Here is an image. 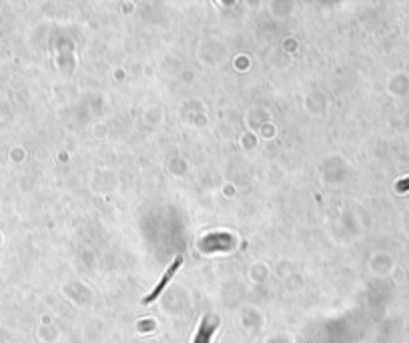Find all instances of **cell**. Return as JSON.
Wrapping results in <instances>:
<instances>
[{"mask_svg":"<svg viewBox=\"0 0 409 343\" xmlns=\"http://www.w3.org/2000/svg\"><path fill=\"white\" fill-rule=\"evenodd\" d=\"M215 329H217V317H205V319L201 321L199 329H196L193 343H211Z\"/></svg>","mask_w":409,"mask_h":343,"instance_id":"1","label":"cell"},{"mask_svg":"<svg viewBox=\"0 0 409 343\" xmlns=\"http://www.w3.org/2000/svg\"><path fill=\"white\" fill-rule=\"evenodd\" d=\"M180 261H183L180 257H177V259H175V263H173V265L169 267V271H167V273L163 275V279H161V283H159V285H157V287L153 289V294L148 295L147 299H145V303H151V301H155V299H157V295H161V291H163L164 287L169 285V281H171V277H173V275L177 273V269H179Z\"/></svg>","mask_w":409,"mask_h":343,"instance_id":"2","label":"cell"}]
</instances>
